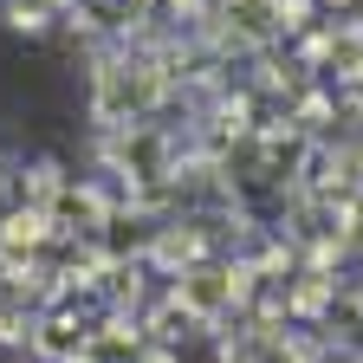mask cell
<instances>
[{"label": "cell", "mask_w": 363, "mask_h": 363, "mask_svg": "<svg viewBox=\"0 0 363 363\" xmlns=\"http://www.w3.org/2000/svg\"><path fill=\"white\" fill-rule=\"evenodd\" d=\"M39 350L45 357H72V350H84V337H72V318H52L45 337H39Z\"/></svg>", "instance_id": "7a4b0ae2"}, {"label": "cell", "mask_w": 363, "mask_h": 363, "mask_svg": "<svg viewBox=\"0 0 363 363\" xmlns=\"http://www.w3.org/2000/svg\"><path fill=\"white\" fill-rule=\"evenodd\" d=\"M0 240H7L13 253H20V247H39V240H45V208H20V214L7 220V234H0Z\"/></svg>", "instance_id": "6da1fadb"}]
</instances>
